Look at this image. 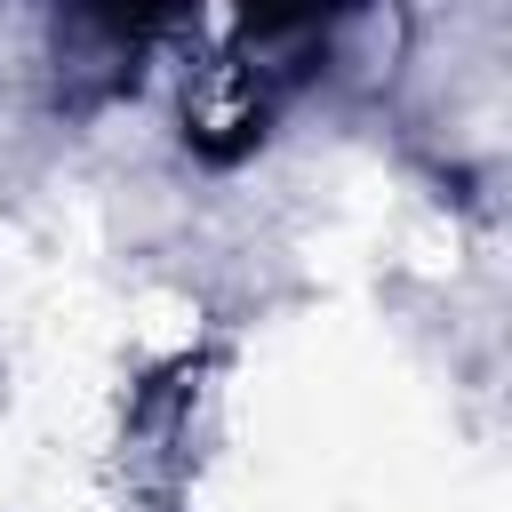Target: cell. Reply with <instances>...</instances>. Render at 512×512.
Wrapping results in <instances>:
<instances>
[{"instance_id": "cell-1", "label": "cell", "mask_w": 512, "mask_h": 512, "mask_svg": "<svg viewBox=\"0 0 512 512\" xmlns=\"http://www.w3.org/2000/svg\"><path fill=\"white\" fill-rule=\"evenodd\" d=\"M328 24L320 16H240L224 48L184 80V144L200 160H240L264 144L272 112L320 72Z\"/></svg>"}]
</instances>
